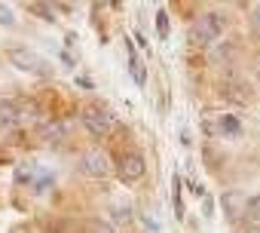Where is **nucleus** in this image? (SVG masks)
Masks as SVG:
<instances>
[{
  "label": "nucleus",
  "mask_w": 260,
  "mask_h": 233,
  "mask_svg": "<svg viewBox=\"0 0 260 233\" xmlns=\"http://www.w3.org/2000/svg\"><path fill=\"white\" fill-rule=\"evenodd\" d=\"M83 126L89 129L92 138L104 141V138H110L116 132V116L107 107H101V104H86L83 107Z\"/></svg>",
  "instance_id": "1"
},
{
  "label": "nucleus",
  "mask_w": 260,
  "mask_h": 233,
  "mask_svg": "<svg viewBox=\"0 0 260 233\" xmlns=\"http://www.w3.org/2000/svg\"><path fill=\"white\" fill-rule=\"evenodd\" d=\"M223 28H226L223 13H205V16H199V19L190 25V40H193L196 46H211V43L223 34Z\"/></svg>",
  "instance_id": "2"
},
{
  "label": "nucleus",
  "mask_w": 260,
  "mask_h": 233,
  "mask_svg": "<svg viewBox=\"0 0 260 233\" xmlns=\"http://www.w3.org/2000/svg\"><path fill=\"white\" fill-rule=\"evenodd\" d=\"M7 59L13 62V68H19V71H25V74H37V77H52V65L40 55V52H34V49H28V46H10V52H7Z\"/></svg>",
  "instance_id": "3"
},
{
  "label": "nucleus",
  "mask_w": 260,
  "mask_h": 233,
  "mask_svg": "<svg viewBox=\"0 0 260 233\" xmlns=\"http://www.w3.org/2000/svg\"><path fill=\"white\" fill-rule=\"evenodd\" d=\"M220 206H223V215H226L233 224H239L242 218L251 215V196L242 193V190H226V193L220 196Z\"/></svg>",
  "instance_id": "4"
},
{
  "label": "nucleus",
  "mask_w": 260,
  "mask_h": 233,
  "mask_svg": "<svg viewBox=\"0 0 260 233\" xmlns=\"http://www.w3.org/2000/svg\"><path fill=\"white\" fill-rule=\"evenodd\" d=\"M144 172H147V163H144V157H141L138 151H125V154L119 157L116 175H119V181H122V184H132V181L144 178Z\"/></svg>",
  "instance_id": "5"
},
{
  "label": "nucleus",
  "mask_w": 260,
  "mask_h": 233,
  "mask_svg": "<svg viewBox=\"0 0 260 233\" xmlns=\"http://www.w3.org/2000/svg\"><path fill=\"white\" fill-rule=\"evenodd\" d=\"M80 169H83V175H89V178H107V175H110V157H107L101 148H89V151L80 157Z\"/></svg>",
  "instance_id": "6"
},
{
  "label": "nucleus",
  "mask_w": 260,
  "mask_h": 233,
  "mask_svg": "<svg viewBox=\"0 0 260 233\" xmlns=\"http://www.w3.org/2000/svg\"><path fill=\"white\" fill-rule=\"evenodd\" d=\"M205 132H208V135H239L242 126H239L236 116L220 113V116H208V120H205Z\"/></svg>",
  "instance_id": "7"
},
{
  "label": "nucleus",
  "mask_w": 260,
  "mask_h": 233,
  "mask_svg": "<svg viewBox=\"0 0 260 233\" xmlns=\"http://www.w3.org/2000/svg\"><path fill=\"white\" fill-rule=\"evenodd\" d=\"M25 120V110L16 101H0V129H13Z\"/></svg>",
  "instance_id": "8"
},
{
  "label": "nucleus",
  "mask_w": 260,
  "mask_h": 233,
  "mask_svg": "<svg viewBox=\"0 0 260 233\" xmlns=\"http://www.w3.org/2000/svg\"><path fill=\"white\" fill-rule=\"evenodd\" d=\"M223 95L233 98V101H239V104H248L251 101V86L248 83H226L223 86Z\"/></svg>",
  "instance_id": "9"
},
{
  "label": "nucleus",
  "mask_w": 260,
  "mask_h": 233,
  "mask_svg": "<svg viewBox=\"0 0 260 233\" xmlns=\"http://www.w3.org/2000/svg\"><path fill=\"white\" fill-rule=\"evenodd\" d=\"M40 135H43L46 141H61V138H64V126H61L58 120H46V123L40 126Z\"/></svg>",
  "instance_id": "10"
},
{
  "label": "nucleus",
  "mask_w": 260,
  "mask_h": 233,
  "mask_svg": "<svg viewBox=\"0 0 260 233\" xmlns=\"http://www.w3.org/2000/svg\"><path fill=\"white\" fill-rule=\"evenodd\" d=\"M128 71H132V77H135L138 86H144V80H147V77H144V65L138 62V55H135L132 46H128Z\"/></svg>",
  "instance_id": "11"
},
{
  "label": "nucleus",
  "mask_w": 260,
  "mask_h": 233,
  "mask_svg": "<svg viewBox=\"0 0 260 233\" xmlns=\"http://www.w3.org/2000/svg\"><path fill=\"white\" fill-rule=\"evenodd\" d=\"M113 221L116 224H128L132 221V209L128 206H113Z\"/></svg>",
  "instance_id": "12"
},
{
  "label": "nucleus",
  "mask_w": 260,
  "mask_h": 233,
  "mask_svg": "<svg viewBox=\"0 0 260 233\" xmlns=\"http://www.w3.org/2000/svg\"><path fill=\"white\" fill-rule=\"evenodd\" d=\"M0 25H4V28H13V25H16L13 10H10V7H4V4H0Z\"/></svg>",
  "instance_id": "13"
},
{
  "label": "nucleus",
  "mask_w": 260,
  "mask_h": 233,
  "mask_svg": "<svg viewBox=\"0 0 260 233\" xmlns=\"http://www.w3.org/2000/svg\"><path fill=\"white\" fill-rule=\"evenodd\" d=\"M156 28H159V37H169V16L166 13L156 16Z\"/></svg>",
  "instance_id": "14"
},
{
  "label": "nucleus",
  "mask_w": 260,
  "mask_h": 233,
  "mask_svg": "<svg viewBox=\"0 0 260 233\" xmlns=\"http://www.w3.org/2000/svg\"><path fill=\"white\" fill-rule=\"evenodd\" d=\"M251 28H254V34L260 37V4L251 10Z\"/></svg>",
  "instance_id": "15"
},
{
  "label": "nucleus",
  "mask_w": 260,
  "mask_h": 233,
  "mask_svg": "<svg viewBox=\"0 0 260 233\" xmlns=\"http://www.w3.org/2000/svg\"><path fill=\"white\" fill-rule=\"evenodd\" d=\"M31 10H34V13H37V16H43V19H46V22H52V19H55V16H52V10H46V7H40V4H34V7H31Z\"/></svg>",
  "instance_id": "16"
},
{
  "label": "nucleus",
  "mask_w": 260,
  "mask_h": 233,
  "mask_svg": "<svg viewBox=\"0 0 260 233\" xmlns=\"http://www.w3.org/2000/svg\"><path fill=\"white\" fill-rule=\"evenodd\" d=\"M248 218H254V221H257V227H260V196H257V199H251V215H248Z\"/></svg>",
  "instance_id": "17"
},
{
  "label": "nucleus",
  "mask_w": 260,
  "mask_h": 233,
  "mask_svg": "<svg viewBox=\"0 0 260 233\" xmlns=\"http://www.w3.org/2000/svg\"><path fill=\"white\" fill-rule=\"evenodd\" d=\"M245 233H260V227H248V230H245Z\"/></svg>",
  "instance_id": "18"
},
{
  "label": "nucleus",
  "mask_w": 260,
  "mask_h": 233,
  "mask_svg": "<svg viewBox=\"0 0 260 233\" xmlns=\"http://www.w3.org/2000/svg\"><path fill=\"white\" fill-rule=\"evenodd\" d=\"M110 4H113V7H119V0H110Z\"/></svg>",
  "instance_id": "19"
}]
</instances>
